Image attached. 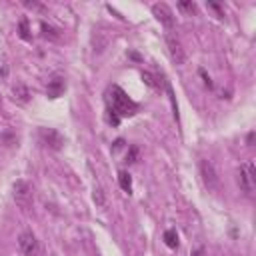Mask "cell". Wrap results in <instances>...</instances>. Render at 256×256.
I'll list each match as a JSON object with an SVG mask.
<instances>
[{
    "label": "cell",
    "mask_w": 256,
    "mask_h": 256,
    "mask_svg": "<svg viewBox=\"0 0 256 256\" xmlns=\"http://www.w3.org/2000/svg\"><path fill=\"white\" fill-rule=\"evenodd\" d=\"M142 80H144L148 86H152V88H156V86H158V82L154 80V76H152L150 72H142Z\"/></svg>",
    "instance_id": "cell-18"
},
{
    "label": "cell",
    "mask_w": 256,
    "mask_h": 256,
    "mask_svg": "<svg viewBox=\"0 0 256 256\" xmlns=\"http://www.w3.org/2000/svg\"><path fill=\"white\" fill-rule=\"evenodd\" d=\"M190 256H206V250H204V246H198L196 250H192V254Z\"/></svg>",
    "instance_id": "cell-21"
},
{
    "label": "cell",
    "mask_w": 256,
    "mask_h": 256,
    "mask_svg": "<svg viewBox=\"0 0 256 256\" xmlns=\"http://www.w3.org/2000/svg\"><path fill=\"white\" fill-rule=\"evenodd\" d=\"M12 198L22 210H28L32 206V186L26 180H16L12 186Z\"/></svg>",
    "instance_id": "cell-4"
},
{
    "label": "cell",
    "mask_w": 256,
    "mask_h": 256,
    "mask_svg": "<svg viewBox=\"0 0 256 256\" xmlns=\"http://www.w3.org/2000/svg\"><path fill=\"white\" fill-rule=\"evenodd\" d=\"M152 14H154L156 20H158L160 24H164L166 28H172V26H174V12L170 10L168 4H164V2L152 4Z\"/></svg>",
    "instance_id": "cell-8"
},
{
    "label": "cell",
    "mask_w": 256,
    "mask_h": 256,
    "mask_svg": "<svg viewBox=\"0 0 256 256\" xmlns=\"http://www.w3.org/2000/svg\"><path fill=\"white\" fill-rule=\"evenodd\" d=\"M118 182H120V188L124 190V192H132V178H130V174L126 172V170H120L118 172Z\"/></svg>",
    "instance_id": "cell-11"
},
{
    "label": "cell",
    "mask_w": 256,
    "mask_h": 256,
    "mask_svg": "<svg viewBox=\"0 0 256 256\" xmlns=\"http://www.w3.org/2000/svg\"><path fill=\"white\" fill-rule=\"evenodd\" d=\"M108 110H112L116 116H132L136 114L138 104L132 102L120 86H112L108 90Z\"/></svg>",
    "instance_id": "cell-1"
},
{
    "label": "cell",
    "mask_w": 256,
    "mask_h": 256,
    "mask_svg": "<svg viewBox=\"0 0 256 256\" xmlns=\"http://www.w3.org/2000/svg\"><path fill=\"white\" fill-rule=\"evenodd\" d=\"M12 94H14V100L16 102H28V96H30V92H28V88L24 86V84H16L14 88H12Z\"/></svg>",
    "instance_id": "cell-10"
},
{
    "label": "cell",
    "mask_w": 256,
    "mask_h": 256,
    "mask_svg": "<svg viewBox=\"0 0 256 256\" xmlns=\"http://www.w3.org/2000/svg\"><path fill=\"white\" fill-rule=\"evenodd\" d=\"M208 8H212L218 16H224V12H222V8H220V4H216V2H208Z\"/></svg>",
    "instance_id": "cell-20"
},
{
    "label": "cell",
    "mask_w": 256,
    "mask_h": 256,
    "mask_svg": "<svg viewBox=\"0 0 256 256\" xmlns=\"http://www.w3.org/2000/svg\"><path fill=\"white\" fill-rule=\"evenodd\" d=\"M166 46H168V54H170V58H172L174 64H184L186 62L184 48H182L180 40L174 34H166Z\"/></svg>",
    "instance_id": "cell-7"
},
{
    "label": "cell",
    "mask_w": 256,
    "mask_h": 256,
    "mask_svg": "<svg viewBox=\"0 0 256 256\" xmlns=\"http://www.w3.org/2000/svg\"><path fill=\"white\" fill-rule=\"evenodd\" d=\"M164 242H166V246L168 248H176L178 246V234H176V230H166L164 232Z\"/></svg>",
    "instance_id": "cell-13"
},
{
    "label": "cell",
    "mask_w": 256,
    "mask_h": 256,
    "mask_svg": "<svg viewBox=\"0 0 256 256\" xmlns=\"http://www.w3.org/2000/svg\"><path fill=\"white\" fill-rule=\"evenodd\" d=\"M40 30H42V36H44V38H48V40H60V32H58L54 26H48L46 22H42Z\"/></svg>",
    "instance_id": "cell-12"
},
{
    "label": "cell",
    "mask_w": 256,
    "mask_h": 256,
    "mask_svg": "<svg viewBox=\"0 0 256 256\" xmlns=\"http://www.w3.org/2000/svg\"><path fill=\"white\" fill-rule=\"evenodd\" d=\"M38 136H40V142H42L46 148L60 150V148L64 146V136H62L56 128H40Z\"/></svg>",
    "instance_id": "cell-6"
},
{
    "label": "cell",
    "mask_w": 256,
    "mask_h": 256,
    "mask_svg": "<svg viewBox=\"0 0 256 256\" xmlns=\"http://www.w3.org/2000/svg\"><path fill=\"white\" fill-rule=\"evenodd\" d=\"M136 160H138V148L136 146H130L128 148V154H126V162L128 164H134Z\"/></svg>",
    "instance_id": "cell-16"
},
{
    "label": "cell",
    "mask_w": 256,
    "mask_h": 256,
    "mask_svg": "<svg viewBox=\"0 0 256 256\" xmlns=\"http://www.w3.org/2000/svg\"><path fill=\"white\" fill-rule=\"evenodd\" d=\"M238 184H240L242 192H246V194H252L254 192V188H256V168H254V162L252 160H246L240 166Z\"/></svg>",
    "instance_id": "cell-3"
},
{
    "label": "cell",
    "mask_w": 256,
    "mask_h": 256,
    "mask_svg": "<svg viewBox=\"0 0 256 256\" xmlns=\"http://www.w3.org/2000/svg\"><path fill=\"white\" fill-rule=\"evenodd\" d=\"M46 256H56V254H46Z\"/></svg>",
    "instance_id": "cell-25"
},
{
    "label": "cell",
    "mask_w": 256,
    "mask_h": 256,
    "mask_svg": "<svg viewBox=\"0 0 256 256\" xmlns=\"http://www.w3.org/2000/svg\"><path fill=\"white\" fill-rule=\"evenodd\" d=\"M24 6H26V8H30V10H38V12H46V6H42L40 2H28V0H26V2H24Z\"/></svg>",
    "instance_id": "cell-17"
},
{
    "label": "cell",
    "mask_w": 256,
    "mask_h": 256,
    "mask_svg": "<svg viewBox=\"0 0 256 256\" xmlns=\"http://www.w3.org/2000/svg\"><path fill=\"white\" fill-rule=\"evenodd\" d=\"M198 168H200V176H202L204 186H206L210 192H218V190H220V176H218V170H216V166L212 164V160L202 158L200 164H198Z\"/></svg>",
    "instance_id": "cell-2"
},
{
    "label": "cell",
    "mask_w": 256,
    "mask_h": 256,
    "mask_svg": "<svg viewBox=\"0 0 256 256\" xmlns=\"http://www.w3.org/2000/svg\"><path fill=\"white\" fill-rule=\"evenodd\" d=\"M200 76L204 78V84H206L208 88H212V80H210V76H206V72H204V70H200Z\"/></svg>",
    "instance_id": "cell-22"
},
{
    "label": "cell",
    "mask_w": 256,
    "mask_h": 256,
    "mask_svg": "<svg viewBox=\"0 0 256 256\" xmlns=\"http://www.w3.org/2000/svg\"><path fill=\"white\" fill-rule=\"evenodd\" d=\"M20 36L22 38H28V22H26V18L20 22Z\"/></svg>",
    "instance_id": "cell-19"
},
{
    "label": "cell",
    "mask_w": 256,
    "mask_h": 256,
    "mask_svg": "<svg viewBox=\"0 0 256 256\" xmlns=\"http://www.w3.org/2000/svg\"><path fill=\"white\" fill-rule=\"evenodd\" d=\"M252 140H254V134L250 132V134H248V146H252Z\"/></svg>",
    "instance_id": "cell-24"
},
{
    "label": "cell",
    "mask_w": 256,
    "mask_h": 256,
    "mask_svg": "<svg viewBox=\"0 0 256 256\" xmlns=\"http://www.w3.org/2000/svg\"><path fill=\"white\" fill-rule=\"evenodd\" d=\"M178 10H182L184 14H190L192 16V14H196L198 8H196V4L192 0H182V2H178Z\"/></svg>",
    "instance_id": "cell-14"
},
{
    "label": "cell",
    "mask_w": 256,
    "mask_h": 256,
    "mask_svg": "<svg viewBox=\"0 0 256 256\" xmlns=\"http://www.w3.org/2000/svg\"><path fill=\"white\" fill-rule=\"evenodd\" d=\"M92 200L96 202V206H104V202H106V196H104V190H102V186H94V190H92Z\"/></svg>",
    "instance_id": "cell-15"
},
{
    "label": "cell",
    "mask_w": 256,
    "mask_h": 256,
    "mask_svg": "<svg viewBox=\"0 0 256 256\" xmlns=\"http://www.w3.org/2000/svg\"><path fill=\"white\" fill-rule=\"evenodd\" d=\"M122 144H124L122 140H116V142H114V150H118V148H122Z\"/></svg>",
    "instance_id": "cell-23"
},
{
    "label": "cell",
    "mask_w": 256,
    "mask_h": 256,
    "mask_svg": "<svg viewBox=\"0 0 256 256\" xmlns=\"http://www.w3.org/2000/svg\"><path fill=\"white\" fill-rule=\"evenodd\" d=\"M18 248L24 256H38V250H40V244H38V238L32 230H24L20 236H18Z\"/></svg>",
    "instance_id": "cell-5"
},
{
    "label": "cell",
    "mask_w": 256,
    "mask_h": 256,
    "mask_svg": "<svg viewBox=\"0 0 256 256\" xmlns=\"http://www.w3.org/2000/svg\"><path fill=\"white\" fill-rule=\"evenodd\" d=\"M66 90V82H64V78H52L50 82H48V86H46V94H48V98H58L62 92Z\"/></svg>",
    "instance_id": "cell-9"
}]
</instances>
